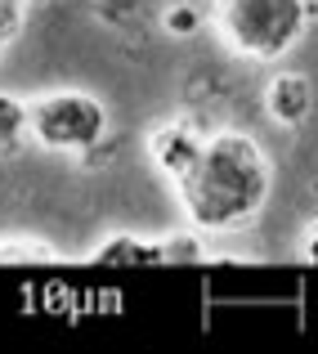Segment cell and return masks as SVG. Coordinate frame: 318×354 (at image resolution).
Segmentation results:
<instances>
[{"label":"cell","instance_id":"obj_4","mask_svg":"<svg viewBox=\"0 0 318 354\" xmlns=\"http://www.w3.org/2000/svg\"><path fill=\"white\" fill-rule=\"evenodd\" d=\"M265 108H269V117H274L278 126H301V121L310 117V108H314L310 81H305L301 72H278V77L269 81V90H265Z\"/></svg>","mask_w":318,"mask_h":354},{"label":"cell","instance_id":"obj_5","mask_svg":"<svg viewBox=\"0 0 318 354\" xmlns=\"http://www.w3.org/2000/svg\"><path fill=\"white\" fill-rule=\"evenodd\" d=\"M198 144H202V135H193L184 121H166V126H157L153 139H148V148H153L157 166H162L171 180L189 171V162L198 157Z\"/></svg>","mask_w":318,"mask_h":354},{"label":"cell","instance_id":"obj_6","mask_svg":"<svg viewBox=\"0 0 318 354\" xmlns=\"http://www.w3.org/2000/svg\"><path fill=\"white\" fill-rule=\"evenodd\" d=\"M99 265H162V242H144V238H112L95 251Z\"/></svg>","mask_w":318,"mask_h":354},{"label":"cell","instance_id":"obj_11","mask_svg":"<svg viewBox=\"0 0 318 354\" xmlns=\"http://www.w3.org/2000/svg\"><path fill=\"white\" fill-rule=\"evenodd\" d=\"M50 256L45 242H0V260H41Z\"/></svg>","mask_w":318,"mask_h":354},{"label":"cell","instance_id":"obj_1","mask_svg":"<svg viewBox=\"0 0 318 354\" xmlns=\"http://www.w3.org/2000/svg\"><path fill=\"white\" fill-rule=\"evenodd\" d=\"M269 171L265 148L242 130H220L198 144V157L189 171L175 175L180 202L198 229H233L247 225L260 207L269 202Z\"/></svg>","mask_w":318,"mask_h":354},{"label":"cell","instance_id":"obj_7","mask_svg":"<svg viewBox=\"0 0 318 354\" xmlns=\"http://www.w3.org/2000/svg\"><path fill=\"white\" fill-rule=\"evenodd\" d=\"M23 135H27V104L14 95H0V153L18 148Z\"/></svg>","mask_w":318,"mask_h":354},{"label":"cell","instance_id":"obj_3","mask_svg":"<svg viewBox=\"0 0 318 354\" xmlns=\"http://www.w3.org/2000/svg\"><path fill=\"white\" fill-rule=\"evenodd\" d=\"M27 130L54 153H90L108 135V108L86 90H50L27 104Z\"/></svg>","mask_w":318,"mask_h":354},{"label":"cell","instance_id":"obj_2","mask_svg":"<svg viewBox=\"0 0 318 354\" xmlns=\"http://www.w3.org/2000/svg\"><path fill=\"white\" fill-rule=\"evenodd\" d=\"M305 0H215V32L238 59L274 63L305 36Z\"/></svg>","mask_w":318,"mask_h":354},{"label":"cell","instance_id":"obj_9","mask_svg":"<svg viewBox=\"0 0 318 354\" xmlns=\"http://www.w3.org/2000/svg\"><path fill=\"white\" fill-rule=\"evenodd\" d=\"M162 23H166V32H171V36H193L202 27V14H198V5H184V0H180V5L166 9Z\"/></svg>","mask_w":318,"mask_h":354},{"label":"cell","instance_id":"obj_10","mask_svg":"<svg viewBox=\"0 0 318 354\" xmlns=\"http://www.w3.org/2000/svg\"><path fill=\"white\" fill-rule=\"evenodd\" d=\"M193 260H202L198 238H166L162 242V265H193Z\"/></svg>","mask_w":318,"mask_h":354},{"label":"cell","instance_id":"obj_8","mask_svg":"<svg viewBox=\"0 0 318 354\" xmlns=\"http://www.w3.org/2000/svg\"><path fill=\"white\" fill-rule=\"evenodd\" d=\"M23 14H27L23 0H0V54L18 41V32H23Z\"/></svg>","mask_w":318,"mask_h":354},{"label":"cell","instance_id":"obj_12","mask_svg":"<svg viewBox=\"0 0 318 354\" xmlns=\"http://www.w3.org/2000/svg\"><path fill=\"white\" fill-rule=\"evenodd\" d=\"M305 260H310V265H318V225L310 229V238H305Z\"/></svg>","mask_w":318,"mask_h":354}]
</instances>
